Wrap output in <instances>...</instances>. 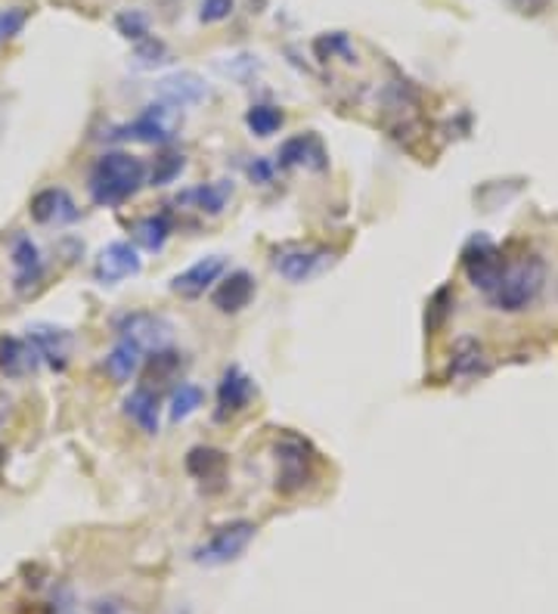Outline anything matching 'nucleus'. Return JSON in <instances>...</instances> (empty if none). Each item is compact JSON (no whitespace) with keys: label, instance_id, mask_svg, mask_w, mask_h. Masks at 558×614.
<instances>
[{"label":"nucleus","instance_id":"1","mask_svg":"<svg viewBox=\"0 0 558 614\" xmlns=\"http://www.w3.org/2000/svg\"><path fill=\"white\" fill-rule=\"evenodd\" d=\"M146 180V165L131 153H106L94 162L87 174V192L103 209H116L128 202Z\"/></svg>","mask_w":558,"mask_h":614},{"label":"nucleus","instance_id":"2","mask_svg":"<svg viewBox=\"0 0 558 614\" xmlns=\"http://www.w3.org/2000/svg\"><path fill=\"white\" fill-rule=\"evenodd\" d=\"M546 286V261L537 255H524L515 264H506L500 283L487 292V302L502 314H521L534 305Z\"/></svg>","mask_w":558,"mask_h":614},{"label":"nucleus","instance_id":"3","mask_svg":"<svg viewBox=\"0 0 558 614\" xmlns=\"http://www.w3.org/2000/svg\"><path fill=\"white\" fill-rule=\"evenodd\" d=\"M254 534H258V524H254V521L249 519L227 521V524H221V528H217L202 546H195L193 562L195 565H209V568L230 565V562H236V558L249 550V543L254 540Z\"/></svg>","mask_w":558,"mask_h":614},{"label":"nucleus","instance_id":"4","mask_svg":"<svg viewBox=\"0 0 558 614\" xmlns=\"http://www.w3.org/2000/svg\"><path fill=\"white\" fill-rule=\"evenodd\" d=\"M460 261H462V270H465V276H468V283L475 288H482L484 295L500 283L502 270L509 264L500 246H497L487 233L468 236V243L462 246Z\"/></svg>","mask_w":558,"mask_h":614},{"label":"nucleus","instance_id":"5","mask_svg":"<svg viewBox=\"0 0 558 614\" xmlns=\"http://www.w3.org/2000/svg\"><path fill=\"white\" fill-rule=\"evenodd\" d=\"M180 128V109H174L168 103H150L134 121H128L124 128H118V137H128V140H140V143H150V146H162L177 134Z\"/></svg>","mask_w":558,"mask_h":614},{"label":"nucleus","instance_id":"6","mask_svg":"<svg viewBox=\"0 0 558 614\" xmlns=\"http://www.w3.org/2000/svg\"><path fill=\"white\" fill-rule=\"evenodd\" d=\"M118 339H128L143 351H158V347H168L171 342L174 327L162 317V314H150V310H134V314H124L116 320Z\"/></svg>","mask_w":558,"mask_h":614},{"label":"nucleus","instance_id":"7","mask_svg":"<svg viewBox=\"0 0 558 614\" xmlns=\"http://www.w3.org/2000/svg\"><path fill=\"white\" fill-rule=\"evenodd\" d=\"M335 261V255L329 249H317V246H292V249H280L273 255V268L280 270V276H286L289 283H308L313 276H320L323 270Z\"/></svg>","mask_w":558,"mask_h":614},{"label":"nucleus","instance_id":"8","mask_svg":"<svg viewBox=\"0 0 558 614\" xmlns=\"http://www.w3.org/2000/svg\"><path fill=\"white\" fill-rule=\"evenodd\" d=\"M143 270V258L140 251L131 243L118 239V243H109L106 249L97 255V264H94V276H97L103 286H116V283H124Z\"/></svg>","mask_w":558,"mask_h":614},{"label":"nucleus","instance_id":"9","mask_svg":"<svg viewBox=\"0 0 558 614\" xmlns=\"http://www.w3.org/2000/svg\"><path fill=\"white\" fill-rule=\"evenodd\" d=\"M28 345L35 347V354L40 357V364H47L50 369L62 373L69 366V357H72V332L62 327H54V323H35L28 327Z\"/></svg>","mask_w":558,"mask_h":614},{"label":"nucleus","instance_id":"10","mask_svg":"<svg viewBox=\"0 0 558 614\" xmlns=\"http://www.w3.org/2000/svg\"><path fill=\"white\" fill-rule=\"evenodd\" d=\"M227 270V258L224 255H205L187 270H180L171 280V292L180 298H202L209 288L224 276Z\"/></svg>","mask_w":558,"mask_h":614},{"label":"nucleus","instance_id":"11","mask_svg":"<svg viewBox=\"0 0 558 614\" xmlns=\"http://www.w3.org/2000/svg\"><path fill=\"white\" fill-rule=\"evenodd\" d=\"M276 462H280V472H276V491L295 494V491H301V487L308 484L310 457L305 444L283 441L276 447Z\"/></svg>","mask_w":558,"mask_h":614},{"label":"nucleus","instance_id":"12","mask_svg":"<svg viewBox=\"0 0 558 614\" xmlns=\"http://www.w3.org/2000/svg\"><path fill=\"white\" fill-rule=\"evenodd\" d=\"M251 398H254V382L239 366H230L217 385V413H214L217 423H227L236 413H242L251 403Z\"/></svg>","mask_w":558,"mask_h":614},{"label":"nucleus","instance_id":"13","mask_svg":"<svg viewBox=\"0 0 558 614\" xmlns=\"http://www.w3.org/2000/svg\"><path fill=\"white\" fill-rule=\"evenodd\" d=\"M183 369H187V361H183L180 351L158 347V351L150 354V361L143 366V388H150L153 394H162V391H168V388H177Z\"/></svg>","mask_w":558,"mask_h":614},{"label":"nucleus","instance_id":"14","mask_svg":"<svg viewBox=\"0 0 558 614\" xmlns=\"http://www.w3.org/2000/svg\"><path fill=\"white\" fill-rule=\"evenodd\" d=\"M155 94L174 109H187V106L202 103L209 96V87L195 72H174V75H165L155 84Z\"/></svg>","mask_w":558,"mask_h":614},{"label":"nucleus","instance_id":"15","mask_svg":"<svg viewBox=\"0 0 558 614\" xmlns=\"http://www.w3.org/2000/svg\"><path fill=\"white\" fill-rule=\"evenodd\" d=\"M254 298V276L249 270H233L212 292V305L221 314H239Z\"/></svg>","mask_w":558,"mask_h":614},{"label":"nucleus","instance_id":"16","mask_svg":"<svg viewBox=\"0 0 558 614\" xmlns=\"http://www.w3.org/2000/svg\"><path fill=\"white\" fill-rule=\"evenodd\" d=\"M40 357L35 354V347L28 345V339H16L0 332V373L7 379H25L38 369Z\"/></svg>","mask_w":558,"mask_h":614},{"label":"nucleus","instance_id":"17","mask_svg":"<svg viewBox=\"0 0 558 614\" xmlns=\"http://www.w3.org/2000/svg\"><path fill=\"white\" fill-rule=\"evenodd\" d=\"M280 165L283 168H313V172H323L329 165L327 150H323V143L313 134L289 137L280 146Z\"/></svg>","mask_w":558,"mask_h":614},{"label":"nucleus","instance_id":"18","mask_svg":"<svg viewBox=\"0 0 558 614\" xmlns=\"http://www.w3.org/2000/svg\"><path fill=\"white\" fill-rule=\"evenodd\" d=\"M28 214H32L38 224H69V221H75L78 217V209L69 192L59 190V187H50V190H40L38 196L32 199Z\"/></svg>","mask_w":558,"mask_h":614},{"label":"nucleus","instance_id":"19","mask_svg":"<svg viewBox=\"0 0 558 614\" xmlns=\"http://www.w3.org/2000/svg\"><path fill=\"white\" fill-rule=\"evenodd\" d=\"M487 373V354L475 335H460L450 347V376L453 379H472Z\"/></svg>","mask_w":558,"mask_h":614},{"label":"nucleus","instance_id":"20","mask_svg":"<svg viewBox=\"0 0 558 614\" xmlns=\"http://www.w3.org/2000/svg\"><path fill=\"white\" fill-rule=\"evenodd\" d=\"M233 196V184L230 180H212V184H199L193 190H187L177 202H183V205H193L199 212L205 214H221L227 209V202H230Z\"/></svg>","mask_w":558,"mask_h":614},{"label":"nucleus","instance_id":"21","mask_svg":"<svg viewBox=\"0 0 558 614\" xmlns=\"http://www.w3.org/2000/svg\"><path fill=\"white\" fill-rule=\"evenodd\" d=\"M10 258H13V268H16V292H28V286H35L40 280V273H44L38 246L28 236H20L13 243Z\"/></svg>","mask_w":558,"mask_h":614},{"label":"nucleus","instance_id":"22","mask_svg":"<svg viewBox=\"0 0 558 614\" xmlns=\"http://www.w3.org/2000/svg\"><path fill=\"white\" fill-rule=\"evenodd\" d=\"M158 394H153L150 388H134L128 398H124V416L136 423L146 435H155L158 432Z\"/></svg>","mask_w":558,"mask_h":614},{"label":"nucleus","instance_id":"23","mask_svg":"<svg viewBox=\"0 0 558 614\" xmlns=\"http://www.w3.org/2000/svg\"><path fill=\"white\" fill-rule=\"evenodd\" d=\"M140 366H143V347L128 342V339H118L116 347L106 354V373L116 382H131Z\"/></svg>","mask_w":558,"mask_h":614},{"label":"nucleus","instance_id":"24","mask_svg":"<svg viewBox=\"0 0 558 614\" xmlns=\"http://www.w3.org/2000/svg\"><path fill=\"white\" fill-rule=\"evenodd\" d=\"M187 472L195 481H221L227 475V453L217 447H193L187 453Z\"/></svg>","mask_w":558,"mask_h":614},{"label":"nucleus","instance_id":"25","mask_svg":"<svg viewBox=\"0 0 558 614\" xmlns=\"http://www.w3.org/2000/svg\"><path fill=\"white\" fill-rule=\"evenodd\" d=\"M171 239V221L165 214H150L134 224V243L146 251H162Z\"/></svg>","mask_w":558,"mask_h":614},{"label":"nucleus","instance_id":"26","mask_svg":"<svg viewBox=\"0 0 558 614\" xmlns=\"http://www.w3.org/2000/svg\"><path fill=\"white\" fill-rule=\"evenodd\" d=\"M453 305H456L453 288H438V292L428 298V305H425V329H428V332H441V329L447 327V320H450V314H453Z\"/></svg>","mask_w":558,"mask_h":614},{"label":"nucleus","instance_id":"27","mask_svg":"<svg viewBox=\"0 0 558 614\" xmlns=\"http://www.w3.org/2000/svg\"><path fill=\"white\" fill-rule=\"evenodd\" d=\"M205 401V394H202V388L193 382H180L177 388L171 391V423H183V420H190L195 410L202 406Z\"/></svg>","mask_w":558,"mask_h":614},{"label":"nucleus","instance_id":"28","mask_svg":"<svg viewBox=\"0 0 558 614\" xmlns=\"http://www.w3.org/2000/svg\"><path fill=\"white\" fill-rule=\"evenodd\" d=\"M246 128L254 137H273L283 128V113L276 106L258 103V106H251L249 113H246Z\"/></svg>","mask_w":558,"mask_h":614},{"label":"nucleus","instance_id":"29","mask_svg":"<svg viewBox=\"0 0 558 614\" xmlns=\"http://www.w3.org/2000/svg\"><path fill=\"white\" fill-rule=\"evenodd\" d=\"M116 28L121 38L140 44V40L150 38V16L140 13V10H124V13H118L116 16Z\"/></svg>","mask_w":558,"mask_h":614},{"label":"nucleus","instance_id":"30","mask_svg":"<svg viewBox=\"0 0 558 614\" xmlns=\"http://www.w3.org/2000/svg\"><path fill=\"white\" fill-rule=\"evenodd\" d=\"M183 155L180 153H165L162 158H155V168L153 174H150V184L153 187H165V184H174L177 177H180V172H183Z\"/></svg>","mask_w":558,"mask_h":614},{"label":"nucleus","instance_id":"31","mask_svg":"<svg viewBox=\"0 0 558 614\" xmlns=\"http://www.w3.org/2000/svg\"><path fill=\"white\" fill-rule=\"evenodd\" d=\"M313 50H317V57L320 59H332L335 54H345L347 59L354 57V50H351V40H347L345 32H329V35H320L317 44H313Z\"/></svg>","mask_w":558,"mask_h":614},{"label":"nucleus","instance_id":"32","mask_svg":"<svg viewBox=\"0 0 558 614\" xmlns=\"http://www.w3.org/2000/svg\"><path fill=\"white\" fill-rule=\"evenodd\" d=\"M233 10H236V0H202L199 3V20L205 25H217V22L230 20Z\"/></svg>","mask_w":558,"mask_h":614},{"label":"nucleus","instance_id":"33","mask_svg":"<svg viewBox=\"0 0 558 614\" xmlns=\"http://www.w3.org/2000/svg\"><path fill=\"white\" fill-rule=\"evenodd\" d=\"M28 20V13L22 7H10V10H0V44L13 40L22 32V25Z\"/></svg>","mask_w":558,"mask_h":614},{"label":"nucleus","instance_id":"34","mask_svg":"<svg viewBox=\"0 0 558 614\" xmlns=\"http://www.w3.org/2000/svg\"><path fill=\"white\" fill-rule=\"evenodd\" d=\"M136 59H140L143 66H158V62H165V59H168L165 40L153 38V35L146 40H140V44H136Z\"/></svg>","mask_w":558,"mask_h":614},{"label":"nucleus","instance_id":"35","mask_svg":"<svg viewBox=\"0 0 558 614\" xmlns=\"http://www.w3.org/2000/svg\"><path fill=\"white\" fill-rule=\"evenodd\" d=\"M512 13H519V16H527V20H534V16H543L549 7H553V0H502Z\"/></svg>","mask_w":558,"mask_h":614},{"label":"nucleus","instance_id":"36","mask_svg":"<svg viewBox=\"0 0 558 614\" xmlns=\"http://www.w3.org/2000/svg\"><path fill=\"white\" fill-rule=\"evenodd\" d=\"M249 177L254 180V184H268L270 177H273V165L264 162V158H254V162L249 165Z\"/></svg>","mask_w":558,"mask_h":614},{"label":"nucleus","instance_id":"37","mask_svg":"<svg viewBox=\"0 0 558 614\" xmlns=\"http://www.w3.org/2000/svg\"><path fill=\"white\" fill-rule=\"evenodd\" d=\"M97 614H121L116 609V605H106V602H103V605H97Z\"/></svg>","mask_w":558,"mask_h":614}]
</instances>
